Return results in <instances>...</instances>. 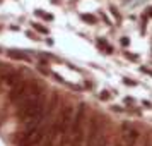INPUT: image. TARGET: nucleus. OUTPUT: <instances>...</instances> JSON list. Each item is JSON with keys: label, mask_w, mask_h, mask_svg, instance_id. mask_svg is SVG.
Masks as SVG:
<instances>
[{"label": "nucleus", "mask_w": 152, "mask_h": 146, "mask_svg": "<svg viewBox=\"0 0 152 146\" xmlns=\"http://www.w3.org/2000/svg\"><path fill=\"white\" fill-rule=\"evenodd\" d=\"M101 146H104V145H101Z\"/></svg>", "instance_id": "4"}, {"label": "nucleus", "mask_w": 152, "mask_h": 146, "mask_svg": "<svg viewBox=\"0 0 152 146\" xmlns=\"http://www.w3.org/2000/svg\"><path fill=\"white\" fill-rule=\"evenodd\" d=\"M138 136H140V134H138L137 127H133V125H130V124H125L123 127H121V139H123V143L126 146L137 145Z\"/></svg>", "instance_id": "1"}, {"label": "nucleus", "mask_w": 152, "mask_h": 146, "mask_svg": "<svg viewBox=\"0 0 152 146\" xmlns=\"http://www.w3.org/2000/svg\"><path fill=\"white\" fill-rule=\"evenodd\" d=\"M82 19H84V21H87V22H94V17H91V16H86V14L82 16Z\"/></svg>", "instance_id": "3"}, {"label": "nucleus", "mask_w": 152, "mask_h": 146, "mask_svg": "<svg viewBox=\"0 0 152 146\" xmlns=\"http://www.w3.org/2000/svg\"><path fill=\"white\" fill-rule=\"evenodd\" d=\"M2 81L5 84H9V86H12V88L17 86L19 83H22L19 72H15V70H7V72H4V74H2Z\"/></svg>", "instance_id": "2"}]
</instances>
